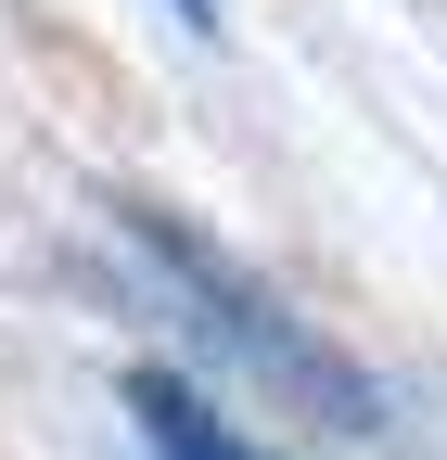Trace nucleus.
Masks as SVG:
<instances>
[{
  "label": "nucleus",
  "mask_w": 447,
  "mask_h": 460,
  "mask_svg": "<svg viewBox=\"0 0 447 460\" xmlns=\"http://www.w3.org/2000/svg\"><path fill=\"white\" fill-rule=\"evenodd\" d=\"M116 230L141 243V269L180 295V320H205V345L217 358H243L256 384H282V410H307V422H332V435H383V396H371V371L346 358V345H320L268 281L243 269V256H217L205 230H180L166 205H116Z\"/></svg>",
  "instance_id": "1"
},
{
  "label": "nucleus",
  "mask_w": 447,
  "mask_h": 460,
  "mask_svg": "<svg viewBox=\"0 0 447 460\" xmlns=\"http://www.w3.org/2000/svg\"><path fill=\"white\" fill-rule=\"evenodd\" d=\"M128 422H141L153 460H282V447H256L243 422H217L180 371H128Z\"/></svg>",
  "instance_id": "2"
},
{
  "label": "nucleus",
  "mask_w": 447,
  "mask_h": 460,
  "mask_svg": "<svg viewBox=\"0 0 447 460\" xmlns=\"http://www.w3.org/2000/svg\"><path fill=\"white\" fill-rule=\"evenodd\" d=\"M166 13H180V26H192V39H217V0H166Z\"/></svg>",
  "instance_id": "3"
}]
</instances>
